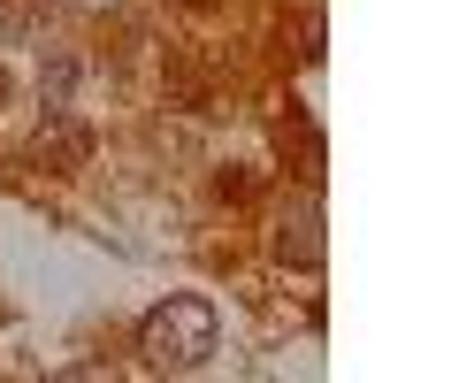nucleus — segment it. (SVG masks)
<instances>
[{
  "instance_id": "nucleus-1",
  "label": "nucleus",
  "mask_w": 459,
  "mask_h": 383,
  "mask_svg": "<svg viewBox=\"0 0 459 383\" xmlns=\"http://www.w3.org/2000/svg\"><path fill=\"white\" fill-rule=\"evenodd\" d=\"M138 345H146L153 361H169V368L207 361V353H214V307H207V300H169V307H153L146 330H138Z\"/></svg>"
}]
</instances>
